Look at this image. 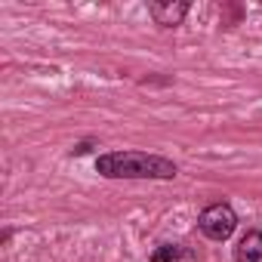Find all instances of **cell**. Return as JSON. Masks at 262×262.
I'll return each mask as SVG.
<instances>
[{
	"instance_id": "3",
	"label": "cell",
	"mask_w": 262,
	"mask_h": 262,
	"mask_svg": "<svg viewBox=\"0 0 262 262\" xmlns=\"http://www.w3.org/2000/svg\"><path fill=\"white\" fill-rule=\"evenodd\" d=\"M188 10H191V4L188 0H167V4H148V16L155 19V25H161V28H176V25H182V19L188 16Z\"/></svg>"
},
{
	"instance_id": "5",
	"label": "cell",
	"mask_w": 262,
	"mask_h": 262,
	"mask_svg": "<svg viewBox=\"0 0 262 262\" xmlns=\"http://www.w3.org/2000/svg\"><path fill=\"white\" fill-rule=\"evenodd\" d=\"M148 262H194V256H191V250H185L179 244H161L151 250Z\"/></svg>"
},
{
	"instance_id": "4",
	"label": "cell",
	"mask_w": 262,
	"mask_h": 262,
	"mask_svg": "<svg viewBox=\"0 0 262 262\" xmlns=\"http://www.w3.org/2000/svg\"><path fill=\"white\" fill-rule=\"evenodd\" d=\"M234 262H262V231L250 228L234 247Z\"/></svg>"
},
{
	"instance_id": "2",
	"label": "cell",
	"mask_w": 262,
	"mask_h": 262,
	"mask_svg": "<svg viewBox=\"0 0 262 262\" xmlns=\"http://www.w3.org/2000/svg\"><path fill=\"white\" fill-rule=\"evenodd\" d=\"M198 228H201V234L210 237V241H228V237L234 234V228H237V213H234V207L225 204V201L210 204V207L198 216Z\"/></svg>"
},
{
	"instance_id": "6",
	"label": "cell",
	"mask_w": 262,
	"mask_h": 262,
	"mask_svg": "<svg viewBox=\"0 0 262 262\" xmlns=\"http://www.w3.org/2000/svg\"><path fill=\"white\" fill-rule=\"evenodd\" d=\"M90 148H93V142H80V145H74V148H71V158H80V155H86Z\"/></svg>"
},
{
	"instance_id": "1",
	"label": "cell",
	"mask_w": 262,
	"mask_h": 262,
	"mask_svg": "<svg viewBox=\"0 0 262 262\" xmlns=\"http://www.w3.org/2000/svg\"><path fill=\"white\" fill-rule=\"evenodd\" d=\"M96 173L105 179H176L179 167L164 158V155H151V151H105L96 158Z\"/></svg>"
}]
</instances>
